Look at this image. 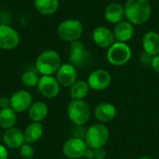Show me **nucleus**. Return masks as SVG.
<instances>
[{"label":"nucleus","mask_w":159,"mask_h":159,"mask_svg":"<svg viewBox=\"0 0 159 159\" xmlns=\"http://www.w3.org/2000/svg\"><path fill=\"white\" fill-rule=\"evenodd\" d=\"M20 42V34L12 26L5 23L0 24V48L10 50L19 46Z\"/></svg>","instance_id":"nucleus-8"},{"label":"nucleus","mask_w":159,"mask_h":159,"mask_svg":"<svg viewBox=\"0 0 159 159\" xmlns=\"http://www.w3.org/2000/svg\"><path fill=\"white\" fill-rule=\"evenodd\" d=\"M7 157H8V153L7 148L0 144V159H7Z\"/></svg>","instance_id":"nucleus-32"},{"label":"nucleus","mask_w":159,"mask_h":159,"mask_svg":"<svg viewBox=\"0 0 159 159\" xmlns=\"http://www.w3.org/2000/svg\"><path fill=\"white\" fill-rule=\"evenodd\" d=\"M3 142L7 147L11 149L20 148L22 144H24L25 142L24 133L20 129L15 127L7 129L4 132Z\"/></svg>","instance_id":"nucleus-15"},{"label":"nucleus","mask_w":159,"mask_h":159,"mask_svg":"<svg viewBox=\"0 0 159 159\" xmlns=\"http://www.w3.org/2000/svg\"><path fill=\"white\" fill-rule=\"evenodd\" d=\"M10 107V101L7 97L0 98V109H5Z\"/></svg>","instance_id":"nucleus-31"},{"label":"nucleus","mask_w":159,"mask_h":159,"mask_svg":"<svg viewBox=\"0 0 159 159\" xmlns=\"http://www.w3.org/2000/svg\"><path fill=\"white\" fill-rule=\"evenodd\" d=\"M84 157L88 159L94 158V153H93V149H91V148L88 147V149H87V151H86V153H85V156H84Z\"/></svg>","instance_id":"nucleus-33"},{"label":"nucleus","mask_w":159,"mask_h":159,"mask_svg":"<svg viewBox=\"0 0 159 159\" xmlns=\"http://www.w3.org/2000/svg\"><path fill=\"white\" fill-rule=\"evenodd\" d=\"M87 149L88 145L84 140L70 138L64 143L62 146V153L68 158L77 159L85 156Z\"/></svg>","instance_id":"nucleus-9"},{"label":"nucleus","mask_w":159,"mask_h":159,"mask_svg":"<svg viewBox=\"0 0 159 159\" xmlns=\"http://www.w3.org/2000/svg\"><path fill=\"white\" fill-rule=\"evenodd\" d=\"M88 129L84 127V125H75V128L71 131V138H76V139H81L85 141L86 134H87Z\"/></svg>","instance_id":"nucleus-26"},{"label":"nucleus","mask_w":159,"mask_h":159,"mask_svg":"<svg viewBox=\"0 0 159 159\" xmlns=\"http://www.w3.org/2000/svg\"><path fill=\"white\" fill-rule=\"evenodd\" d=\"M20 155L21 156V157H23L24 159L33 158L34 156V149L29 143L22 144L20 147Z\"/></svg>","instance_id":"nucleus-27"},{"label":"nucleus","mask_w":159,"mask_h":159,"mask_svg":"<svg viewBox=\"0 0 159 159\" xmlns=\"http://www.w3.org/2000/svg\"><path fill=\"white\" fill-rule=\"evenodd\" d=\"M43 135V126L39 122H33L29 124L24 131V138L26 143H36Z\"/></svg>","instance_id":"nucleus-21"},{"label":"nucleus","mask_w":159,"mask_h":159,"mask_svg":"<svg viewBox=\"0 0 159 159\" xmlns=\"http://www.w3.org/2000/svg\"><path fill=\"white\" fill-rule=\"evenodd\" d=\"M61 65V57L53 49L43 51L35 61V69L42 75H52L57 73Z\"/></svg>","instance_id":"nucleus-2"},{"label":"nucleus","mask_w":159,"mask_h":159,"mask_svg":"<svg viewBox=\"0 0 159 159\" xmlns=\"http://www.w3.org/2000/svg\"><path fill=\"white\" fill-rule=\"evenodd\" d=\"M91 61L90 53L86 49L80 40H76L70 45V63L75 67L84 68Z\"/></svg>","instance_id":"nucleus-7"},{"label":"nucleus","mask_w":159,"mask_h":159,"mask_svg":"<svg viewBox=\"0 0 159 159\" xmlns=\"http://www.w3.org/2000/svg\"><path fill=\"white\" fill-rule=\"evenodd\" d=\"M59 0H34V7L44 16L53 15L59 9Z\"/></svg>","instance_id":"nucleus-20"},{"label":"nucleus","mask_w":159,"mask_h":159,"mask_svg":"<svg viewBox=\"0 0 159 159\" xmlns=\"http://www.w3.org/2000/svg\"><path fill=\"white\" fill-rule=\"evenodd\" d=\"M125 7L119 3L109 4L104 10V18L107 21L116 24L122 21L125 18Z\"/></svg>","instance_id":"nucleus-19"},{"label":"nucleus","mask_w":159,"mask_h":159,"mask_svg":"<svg viewBox=\"0 0 159 159\" xmlns=\"http://www.w3.org/2000/svg\"><path fill=\"white\" fill-rule=\"evenodd\" d=\"M89 86L88 82L83 80L76 81L70 89V96L72 100H83L89 93Z\"/></svg>","instance_id":"nucleus-24"},{"label":"nucleus","mask_w":159,"mask_h":159,"mask_svg":"<svg viewBox=\"0 0 159 159\" xmlns=\"http://www.w3.org/2000/svg\"><path fill=\"white\" fill-rule=\"evenodd\" d=\"M143 50L151 56L159 54V34L155 31L145 33L142 39Z\"/></svg>","instance_id":"nucleus-18"},{"label":"nucleus","mask_w":159,"mask_h":159,"mask_svg":"<svg viewBox=\"0 0 159 159\" xmlns=\"http://www.w3.org/2000/svg\"><path fill=\"white\" fill-rule=\"evenodd\" d=\"M56 78L62 87H72L76 82V68L71 63H63L60 66L56 73Z\"/></svg>","instance_id":"nucleus-12"},{"label":"nucleus","mask_w":159,"mask_h":159,"mask_svg":"<svg viewBox=\"0 0 159 159\" xmlns=\"http://www.w3.org/2000/svg\"><path fill=\"white\" fill-rule=\"evenodd\" d=\"M94 116L96 119L102 123H107L112 121L116 116V108L114 104L109 102H102L98 104L94 110Z\"/></svg>","instance_id":"nucleus-16"},{"label":"nucleus","mask_w":159,"mask_h":159,"mask_svg":"<svg viewBox=\"0 0 159 159\" xmlns=\"http://www.w3.org/2000/svg\"><path fill=\"white\" fill-rule=\"evenodd\" d=\"M58 35L61 39L67 42L79 40L83 34V24L75 19H67L62 20L57 29Z\"/></svg>","instance_id":"nucleus-3"},{"label":"nucleus","mask_w":159,"mask_h":159,"mask_svg":"<svg viewBox=\"0 0 159 159\" xmlns=\"http://www.w3.org/2000/svg\"><path fill=\"white\" fill-rule=\"evenodd\" d=\"M131 55V48L127 43L116 41L108 48L107 60L115 66H121L129 61Z\"/></svg>","instance_id":"nucleus-6"},{"label":"nucleus","mask_w":159,"mask_h":159,"mask_svg":"<svg viewBox=\"0 0 159 159\" xmlns=\"http://www.w3.org/2000/svg\"><path fill=\"white\" fill-rule=\"evenodd\" d=\"M152 59H153V56H151L150 54H148V53L145 52V51H143V52L141 54V57H140L141 62H142L143 64H144V65L151 64Z\"/></svg>","instance_id":"nucleus-29"},{"label":"nucleus","mask_w":159,"mask_h":159,"mask_svg":"<svg viewBox=\"0 0 159 159\" xmlns=\"http://www.w3.org/2000/svg\"><path fill=\"white\" fill-rule=\"evenodd\" d=\"M115 39L118 42H124L127 43L129 40H130L134 34V28L133 24L129 21L122 20L116 24L115 29L113 31Z\"/></svg>","instance_id":"nucleus-17"},{"label":"nucleus","mask_w":159,"mask_h":159,"mask_svg":"<svg viewBox=\"0 0 159 159\" xmlns=\"http://www.w3.org/2000/svg\"><path fill=\"white\" fill-rule=\"evenodd\" d=\"M94 43L102 48H109L115 43V35L112 30L105 26H98L92 34Z\"/></svg>","instance_id":"nucleus-14"},{"label":"nucleus","mask_w":159,"mask_h":159,"mask_svg":"<svg viewBox=\"0 0 159 159\" xmlns=\"http://www.w3.org/2000/svg\"><path fill=\"white\" fill-rule=\"evenodd\" d=\"M17 120V116L16 112L8 107L5 109L0 110V127L7 129L10 128H13Z\"/></svg>","instance_id":"nucleus-23"},{"label":"nucleus","mask_w":159,"mask_h":159,"mask_svg":"<svg viewBox=\"0 0 159 159\" xmlns=\"http://www.w3.org/2000/svg\"><path fill=\"white\" fill-rule=\"evenodd\" d=\"M151 66H152V68L154 69V71L156 73L159 74V54L158 55H156V56H153Z\"/></svg>","instance_id":"nucleus-30"},{"label":"nucleus","mask_w":159,"mask_h":159,"mask_svg":"<svg viewBox=\"0 0 159 159\" xmlns=\"http://www.w3.org/2000/svg\"><path fill=\"white\" fill-rule=\"evenodd\" d=\"M109 140V130L107 127L102 123L90 126L86 134L85 142L88 147L91 149L104 147Z\"/></svg>","instance_id":"nucleus-4"},{"label":"nucleus","mask_w":159,"mask_h":159,"mask_svg":"<svg viewBox=\"0 0 159 159\" xmlns=\"http://www.w3.org/2000/svg\"><path fill=\"white\" fill-rule=\"evenodd\" d=\"M67 114L75 125H85L90 118V108L83 100H73L68 105Z\"/></svg>","instance_id":"nucleus-5"},{"label":"nucleus","mask_w":159,"mask_h":159,"mask_svg":"<svg viewBox=\"0 0 159 159\" xmlns=\"http://www.w3.org/2000/svg\"><path fill=\"white\" fill-rule=\"evenodd\" d=\"M138 159H152V158H150V157H140V158H138Z\"/></svg>","instance_id":"nucleus-34"},{"label":"nucleus","mask_w":159,"mask_h":159,"mask_svg":"<svg viewBox=\"0 0 159 159\" xmlns=\"http://www.w3.org/2000/svg\"><path fill=\"white\" fill-rule=\"evenodd\" d=\"M48 114V106L42 102H36L33 103L29 108V117L34 122H40L44 120L47 117Z\"/></svg>","instance_id":"nucleus-22"},{"label":"nucleus","mask_w":159,"mask_h":159,"mask_svg":"<svg viewBox=\"0 0 159 159\" xmlns=\"http://www.w3.org/2000/svg\"><path fill=\"white\" fill-rule=\"evenodd\" d=\"M40 94L46 98H55L60 92V84L52 75H42L37 84Z\"/></svg>","instance_id":"nucleus-10"},{"label":"nucleus","mask_w":159,"mask_h":159,"mask_svg":"<svg viewBox=\"0 0 159 159\" xmlns=\"http://www.w3.org/2000/svg\"><path fill=\"white\" fill-rule=\"evenodd\" d=\"M38 81H39V77L36 72L33 70H27L21 75V82L23 83L24 86L29 87V88L37 86Z\"/></svg>","instance_id":"nucleus-25"},{"label":"nucleus","mask_w":159,"mask_h":159,"mask_svg":"<svg viewBox=\"0 0 159 159\" xmlns=\"http://www.w3.org/2000/svg\"><path fill=\"white\" fill-rule=\"evenodd\" d=\"M112 77L109 72L103 69H98L91 72L88 78V84L93 90H103L111 84Z\"/></svg>","instance_id":"nucleus-11"},{"label":"nucleus","mask_w":159,"mask_h":159,"mask_svg":"<svg viewBox=\"0 0 159 159\" xmlns=\"http://www.w3.org/2000/svg\"><path fill=\"white\" fill-rule=\"evenodd\" d=\"M10 108L16 113L26 111L32 105V95L26 90H18L14 92L9 98Z\"/></svg>","instance_id":"nucleus-13"},{"label":"nucleus","mask_w":159,"mask_h":159,"mask_svg":"<svg viewBox=\"0 0 159 159\" xmlns=\"http://www.w3.org/2000/svg\"><path fill=\"white\" fill-rule=\"evenodd\" d=\"M94 153V158L95 159H105L107 156V152L104 149V147H100V148H95L93 149Z\"/></svg>","instance_id":"nucleus-28"},{"label":"nucleus","mask_w":159,"mask_h":159,"mask_svg":"<svg viewBox=\"0 0 159 159\" xmlns=\"http://www.w3.org/2000/svg\"><path fill=\"white\" fill-rule=\"evenodd\" d=\"M124 7L125 16L132 24H143L151 17L152 6L149 0H127Z\"/></svg>","instance_id":"nucleus-1"}]
</instances>
